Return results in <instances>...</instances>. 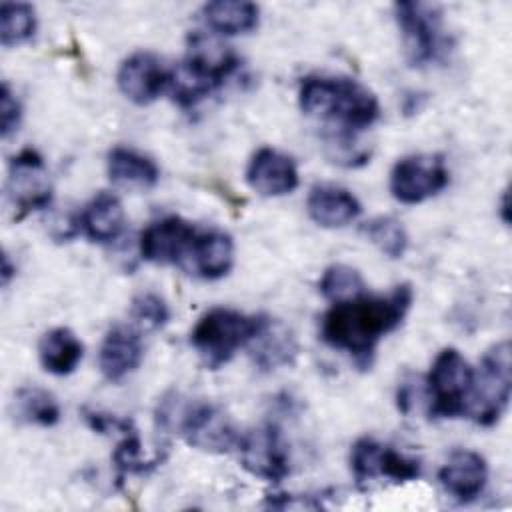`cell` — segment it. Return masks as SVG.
I'll use <instances>...</instances> for the list:
<instances>
[{"label": "cell", "instance_id": "obj_15", "mask_svg": "<svg viewBox=\"0 0 512 512\" xmlns=\"http://www.w3.org/2000/svg\"><path fill=\"white\" fill-rule=\"evenodd\" d=\"M144 358V344L138 330L132 326L116 324L112 326L98 352V366L106 380L120 382L130 376Z\"/></svg>", "mask_w": 512, "mask_h": 512}, {"label": "cell", "instance_id": "obj_7", "mask_svg": "<svg viewBox=\"0 0 512 512\" xmlns=\"http://www.w3.org/2000/svg\"><path fill=\"white\" fill-rule=\"evenodd\" d=\"M394 18L402 36L406 60L412 66L436 62L446 50V34L442 14L426 2H398Z\"/></svg>", "mask_w": 512, "mask_h": 512}, {"label": "cell", "instance_id": "obj_14", "mask_svg": "<svg viewBox=\"0 0 512 512\" xmlns=\"http://www.w3.org/2000/svg\"><path fill=\"white\" fill-rule=\"evenodd\" d=\"M246 182L262 196H284L298 186V168L284 152L264 146L248 162Z\"/></svg>", "mask_w": 512, "mask_h": 512}, {"label": "cell", "instance_id": "obj_30", "mask_svg": "<svg viewBox=\"0 0 512 512\" xmlns=\"http://www.w3.org/2000/svg\"><path fill=\"white\" fill-rule=\"evenodd\" d=\"M112 462H114V466H116L120 476L144 474L152 466H156V460H146L142 456V444H140V438H138L134 428L122 434V440L114 448Z\"/></svg>", "mask_w": 512, "mask_h": 512}, {"label": "cell", "instance_id": "obj_31", "mask_svg": "<svg viewBox=\"0 0 512 512\" xmlns=\"http://www.w3.org/2000/svg\"><path fill=\"white\" fill-rule=\"evenodd\" d=\"M130 314H132L136 324H140V326H144L148 330H158V328L166 326V322L170 320L168 304L156 292H142V294H138L132 300Z\"/></svg>", "mask_w": 512, "mask_h": 512}, {"label": "cell", "instance_id": "obj_18", "mask_svg": "<svg viewBox=\"0 0 512 512\" xmlns=\"http://www.w3.org/2000/svg\"><path fill=\"white\" fill-rule=\"evenodd\" d=\"M248 346L252 350L254 364L264 372L290 366L298 354L294 334L282 322L268 316L262 318L260 330Z\"/></svg>", "mask_w": 512, "mask_h": 512}, {"label": "cell", "instance_id": "obj_28", "mask_svg": "<svg viewBox=\"0 0 512 512\" xmlns=\"http://www.w3.org/2000/svg\"><path fill=\"white\" fill-rule=\"evenodd\" d=\"M36 32V12L24 2H4L0 8V42L18 46Z\"/></svg>", "mask_w": 512, "mask_h": 512}, {"label": "cell", "instance_id": "obj_19", "mask_svg": "<svg viewBox=\"0 0 512 512\" xmlns=\"http://www.w3.org/2000/svg\"><path fill=\"white\" fill-rule=\"evenodd\" d=\"M126 224L122 202L112 192H98L80 212V230L98 244L114 242Z\"/></svg>", "mask_w": 512, "mask_h": 512}, {"label": "cell", "instance_id": "obj_12", "mask_svg": "<svg viewBox=\"0 0 512 512\" xmlns=\"http://www.w3.org/2000/svg\"><path fill=\"white\" fill-rule=\"evenodd\" d=\"M196 236V228L184 218H160L142 230L138 240L140 256L152 264H180L182 258L192 252Z\"/></svg>", "mask_w": 512, "mask_h": 512}, {"label": "cell", "instance_id": "obj_20", "mask_svg": "<svg viewBox=\"0 0 512 512\" xmlns=\"http://www.w3.org/2000/svg\"><path fill=\"white\" fill-rule=\"evenodd\" d=\"M106 170L114 184L126 188L146 190L156 186L160 178L158 166L152 158L126 146H116L108 152Z\"/></svg>", "mask_w": 512, "mask_h": 512}, {"label": "cell", "instance_id": "obj_25", "mask_svg": "<svg viewBox=\"0 0 512 512\" xmlns=\"http://www.w3.org/2000/svg\"><path fill=\"white\" fill-rule=\"evenodd\" d=\"M216 88H220V84L214 82L196 66H192L188 60H182L180 64L168 70L166 90L172 94L174 102L182 108L196 106L198 102L208 98Z\"/></svg>", "mask_w": 512, "mask_h": 512}, {"label": "cell", "instance_id": "obj_9", "mask_svg": "<svg viewBox=\"0 0 512 512\" xmlns=\"http://www.w3.org/2000/svg\"><path fill=\"white\" fill-rule=\"evenodd\" d=\"M350 470L358 484L388 478L396 484L410 482L420 476V460L406 456L374 438H360L350 450Z\"/></svg>", "mask_w": 512, "mask_h": 512}, {"label": "cell", "instance_id": "obj_5", "mask_svg": "<svg viewBox=\"0 0 512 512\" xmlns=\"http://www.w3.org/2000/svg\"><path fill=\"white\" fill-rule=\"evenodd\" d=\"M512 388V358L510 342L502 340L490 346L474 372L472 394L468 402L470 418L484 428L494 426L508 408Z\"/></svg>", "mask_w": 512, "mask_h": 512}, {"label": "cell", "instance_id": "obj_21", "mask_svg": "<svg viewBox=\"0 0 512 512\" xmlns=\"http://www.w3.org/2000/svg\"><path fill=\"white\" fill-rule=\"evenodd\" d=\"M192 66L202 70L206 76H210L220 86L236 72L238 68V56L218 42L212 36H206L202 32H194L188 38V54L186 58Z\"/></svg>", "mask_w": 512, "mask_h": 512}, {"label": "cell", "instance_id": "obj_16", "mask_svg": "<svg viewBox=\"0 0 512 512\" xmlns=\"http://www.w3.org/2000/svg\"><path fill=\"white\" fill-rule=\"evenodd\" d=\"M438 480L442 488L458 502H472L486 486V460L474 450H456L440 468Z\"/></svg>", "mask_w": 512, "mask_h": 512}, {"label": "cell", "instance_id": "obj_11", "mask_svg": "<svg viewBox=\"0 0 512 512\" xmlns=\"http://www.w3.org/2000/svg\"><path fill=\"white\" fill-rule=\"evenodd\" d=\"M242 466L256 478L268 482H280L290 472V456L282 432L276 424H262L238 442Z\"/></svg>", "mask_w": 512, "mask_h": 512}, {"label": "cell", "instance_id": "obj_8", "mask_svg": "<svg viewBox=\"0 0 512 512\" xmlns=\"http://www.w3.org/2000/svg\"><path fill=\"white\" fill-rule=\"evenodd\" d=\"M448 182L444 160L432 154L404 156L390 172V192L402 204H420L442 192Z\"/></svg>", "mask_w": 512, "mask_h": 512}, {"label": "cell", "instance_id": "obj_34", "mask_svg": "<svg viewBox=\"0 0 512 512\" xmlns=\"http://www.w3.org/2000/svg\"><path fill=\"white\" fill-rule=\"evenodd\" d=\"M502 220L508 222V192H504L502 196Z\"/></svg>", "mask_w": 512, "mask_h": 512}, {"label": "cell", "instance_id": "obj_22", "mask_svg": "<svg viewBox=\"0 0 512 512\" xmlns=\"http://www.w3.org/2000/svg\"><path fill=\"white\" fill-rule=\"evenodd\" d=\"M84 346L78 336L64 326L48 330L38 344V358L46 372L54 376L72 374L82 362Z\"/></svg>", "mask_w": 512, "mask_h": 512}, {"label": "cell", "instance_id": "obj_26", "mask_svg": "<svg viewBox=\"0 0 512 512\" xmlns=\"http://www.w3.org/2000/svg\"><path fill=\"white\" fill-rule=\"evenodd\" d=\"M16 412L18 416L36 426H54L60 420V406L56 398L38 386H24L16 392Z\"/></svg>", "mask_w": 512, "mask_h": 512}, {"label": "cell", "instance_id": "obj_6", "mask_svg": "<svg viewBox=\"0 0 512 512\" xmlns=\"http://www.w3.org/2000/svg\"><path fill=\"white\" fill-rule=\"evenodd\" d=\"M474 384V368L456 348H444L436 354L428 378L426 398L432 418H456L468 412Z\"/></svg>", "mask_w": 512, "mask_h": 512}, {"label": "cell", "instance_id": "obj_23", "mask_svg": "<svg viewBox=\"0 0 512 512\" xmlns=\"http://www.w3.org/2000/svg\"><path fill=\"white\" fill-rule=\"evenodd\" d=\"M190 258L196 272L206 280H218L226 276L234 264L232 238L222 230L198 232Z\"/></svg>", "mask_w": 512, "mask_h": 512}, {"label": "cell", "instance_id": "obj_4", "mask_svg": "<svg viewBox=\"0 0 512 512\" xmlns=\"http://www.w3.org/2000/svg\"><path fill=\"white\" fill-rule=\"evenodd\" d=\"M262 318L234 308H212L198 318L190 332V344L206 366L218 368L254 340Z\"/></svg>", "mask_w": 512, "mask_h": 512}, {"label": "cell", "instance_id": "obj_32", "mask_svg": "<svg viewBox=\"0 0 512 512\" xmlns=\"http://www.w3.org/2000/svg\"><path fill=\"white\" fill-rule=\"evenodd\" d=\"M22 118V106L10 86L4 82L0 92V132L2 138H8L14 130H18Z\"/></svg>", "mask_w": 512, "mask_h": 512}, {"label": "cell", "instance_id": "obj_27", "mask_svg": "<svg viewBox=\"0 0 512 512\" xmlns=\"http://www.w3.org/2000/svg\"><path fill=\"white\" fill-rule=\"evenodd\" d=\"M362 234L388 258H402L408 248V234L400 220L376 216L362 224Z\"/></svg>", "mask_w": 512, "mask_h": 512}, {"label": "cell", "instance_id": "obj_17", "mask_svg": "<svg viewBox=\"0 0 512 512\" xmlns=\"http://www.w3.org/2000/svg\"><path fill=\"white\" fill-rule=\"evenodd\" d=\"M308 216L322 228H342L360 216L358 198L334 184L314 186L306 200Z\"/></svg>", "mask_w": 512, "mask_h": 512}, {"label": "cell", "instance_id": "obj_2", "mask_svg": "<svg viewBox=\"0 0 512 512\" xmlns=\"http://www.w3.org/2000/svg\"><path fill=\"white\" fill-rule=\"evenodd\" d=\"M300 110L316 120L338 126L340 140L370 128L380 116V104L372 90L346 76H306L298 88Z\"/></svg>", "mask_w": 512, "mask_h": 512}, {"label": "cell", "instance_id": "obj_1", "mask_svg": "<svg viewBox=\"0 0 512 512\" xmlns=\"http://www.w3.org/2000/svg\"><path fill=\"white\" fill-rule=\"evenodd\" d=\"M414 300L410 284H400L388 294H360L334 302L322 316V340L344 354L356 366L368 368L380 340L394 332L408 314Z\"/></svg>", "mask_w": 512, "mask_h": 512}, {"label": "cell", "instance_id": "obj_29", "mask_svg": "<svg viewBox=\"0 0 512 512\" xmlns=\"http://www.w3.org/2000/svg\"><path fill=\"white\" fill-rule=\"evenodd\" d=\"M318 288L320 294L334 304L360 296L364 292V280L356 268L346 264H332L324 270Z\"/></svg>", "mask_w": 512, "mask_h": 512}, {"label": "cell", "instance_id": "obj_10", "mask_svg": "<svg viewBox=\"0 0 512 512\" xmlns=\"http://www.w3.org/2000/svg\"><path fill=\"white\" fill-rule=\"evenodd\" d=\"M6 196L18 218L34 210L48 208L52 202V182L44 158L36 150H22L10 162Z\"/></svg>", "mask_w": 512, "mask_h": 512}, {"label": "cell", "instance_id": "obj_24", "mask_svg": "<svg viewBox=\"0 0 512 512\" xmlns=\"http://www.w3.org/2000/svg\"><path fill=\"white\" fill-rule=\"evenodd\" d=\"M204 22L210 30L224 36L248 34L258 26L260 10L252 2L214 0L202 8Z\"/></svg>", "mask_w": 512, "mask_h": 512}, {"label": "cell", "instance_id": "obj_13", "mask_svg": "<svg viewBox=\"0 0 512 512\" xmlns=\"http://www.w3.org/2000/svg\"><path fill=\"white\" fill-rule=\"evenodd\" d=\"M118 90L134 104L154 102L168 86V70L152 52H134L118 68Z\"/></svg>", "mask_w": 512, "mask_h": 512}, {"label": "cell", "instance_id": "obj_33", "mask_svg": "<svg viewBox=\"0 0 512 512\" xmlns=\"http://www.w3.org/2000/svg\"><path fill=\"white\" fill-rule=\"evenodd\" d=\"M12 266H10V260H8V256L4 254V258H2V284L4 286H8V282H10V278H12Z\"/></svg>", "mask_w": 512, "mask_h": 512}, {"label": "cell", "instance_id": "obj_3", "mask_svg": "<svg viewBox=\"0 0 512 512\" xmlns=\"http://www.w3.org/2000/svg\"><path fill=\"white\" fill-rule=\"evenodd\" d=\"M156 420L162 430H178L186 442L206 452H228L238 446L230 418L210 402H182L180 394L164 396L156 410Z\"/></svg>", "mask_w": 512, "mask_h": 512}]
</instances>
